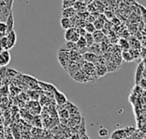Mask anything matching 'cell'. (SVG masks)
Returning <instances> with one entry per match:
<instances>
[{
    "instance_id": "4",
    "label": "cell",
    "mask_w": 146,
    "mask_h": 139,
    "mask_svg": "<svg viewBox=\"0 0 146 139\" xmlns=\"http://www.w3.org/2000/svg\"><path fill=\"white\" fill-rule=\"evenodd\" d=\"M53 97H54V99H55V101H56V104L58 106L65 105L67 103V102H68V99H67L66 96L63 93H62L60 91H58L56 88L53 91Z\"/></svg>"
},
{
    "instance_id": "18",
    "label": "cell",
    "mask_w": 146,
    "mask_h": 139,
    "mask_svg": "<svg viewBox=\"0 0 146 139\" xmlns=\"http://www.w3.org/2000/svg\"><path fill=\"white\" fill-rule=\"evenodd\" d=\"M77 47H78V50H85V48H87V45H86V39L84 37H80L78 41L75 43Z\"/></svg>"
},
{
    "instance_id": "25",
    "label": "cell",
    "mask_w": 146,
    "mask_h": 139,
    "mask_svg": "<svg viewBox=\"0 0 146 139\" xmlns=\"http://www.w3.org/2000/svg\"><path fill=\"white\" fill-rule=\"evenodd\" d=\"M78 1L81 2L85 5H88V4H90V3H92L93 2V0H78Z\"/></svg>"
},
{
    "instance_id": "5",
    "label": "cell",
    "mask_w": 146,
    "mask_h": 139,
    "mask_svg": "<svg viewBox=\"0 0 146 139\" xmlns=\"http://www.w3.org/2000/svg\"><path fill=\"white\" fill-rule=\"evenodd\" d=\"M16 38H17L16 33H15V32L14 30L11 31V32H9L6 35V41H7L6 50H7L12 49V48L15 46V43H16Z\"/></svg>"
},
{
    "instance_id": "24",
    "label": "cell",
    "mask_w": 146,
    "mask_h": 139,
    "mask_svg": "<svg viewBox=\"0 0 146 139\" xmlns=\"http://www.w3.org/2000/svg\"><path fill=\"white\" fill-rule=\"evenodd\" d=\"M0 32L6 33V25L3 21H0Z\"/></svg>"
},
{
    "instance_id": "14",
    "label": "cell",
    "mask_w": 146,
    "mask_h": 139,
    "mask_svg": "<svg viewBox=\"0 0 146 139\" xmlns=\"http://www.w3.org/2000/svg\"><path fill=\"white\" fill-rule=\"evenodd\" d=\"M61 26L62 29H68V28H71L73 27V25H72V22H71V20L70 18H65V17H62L61 19Z\"/></svg>"
},
{
    "instance_id": "15",
    "label": "cell",
    "mask_w": 146,
    "mask_h": 139,
    "mask_svg": "<svg viewBox=\"0 0 146 139\" xmlns=\"http://www.w3.org/2000/svg\"><path fill=\"white\" fill-rule=\"evenodd\" d=\"M118 45L123 50H130V43L126 38H121L119 40V42H118Z\"/></svg>"
},
{
    "instance_id": "9",
    "label": "cell",
    "mask_w": 146,
    "mask_h": 139,
    "mask_svg": "<svg viewBox=\"0 0 146 139\" xmlns=\"http://www.w3.org/2000/svg\"><path fill=\"white\" fill-rule=\"evenodd\" d=\"M73 79L77 81V82H80V83H85V82H88L87 77L86 76V74L83 73V71L80 69L79 70L77 73H75L73 76Z\"/></svg>"
},
{
    "instance_id": "3",
    "label": "cell",
    "mask_w": 146,
    "mask_h": 139,
    "mask_svg": "<svg viewBox=\"0 0 146 139\" xmlns=\"http://www.w3.org/2000/svg\"><path fill=\"white\" fill-rule=\"evenodd\" d=\"M57 56H58V61H59L60 64L66 70L68 64L70 61L69 60V50H67L65 49H62L59 50Z\"/></svg>"
},
{
    "instance_id": "7",
    "label": "cell",
    "mask_w": 146,
    "mask_h": 139,
    "mask_svg": "<svg viewBox=\"0 0 146 139\" xmlns=\"http://www.w3.org/2000/svg\"><path fill=\"white\" fill-rule=\"evenodd\" d=\"M38 88L45 92H53L54 90L56 89V86L52 84H49L46 82H43V81H38Z\"/></svg>"
},
{
    "instance_id": "17",
    "label": "cell",
    "mask_w": 146,
    "mask_h": 139,
    "mask_svg": "<svg viewBox=\"0 0 146 139\" xmlns=\"http://www.w3.org/2000/svg\"><path fill=\"white\" fill-rule=\"evenodd\" d=\"M121 58L124 61L127 62L133 61V56H132V53H131L130 50H123L122 51V54H121Z\"/></svg>"
},
{
    "instance_id": "19",
    "label": "cell",
    "mask_w": 146,
    "mask_h": 139,
    "mask_svg": "<svg viewBox=\"0 0 146 139\" xmlns=\"http://www.w3.org/2000/svg\"><path fill=\"white\" fill-rule=\"evenodd\" d=\"M58 115L61 117L62 120H67L69 117V113L68 112V110L64 108V105H62V109H58Z\"/></svg>"
},
{
    "instance_id": "16",
    "label": "cell",
    "mask_w": 146,
    "mask_h": 139,
    "mask_svg": "<svg viewBox=\"0 0 146 139\" xmlns=\"http://www.w3.org/2000/svg\"><path fill=\"white\" fill-rule=\"evenodd\" d=\"M104 22H105V19L102 20L100 18H96V20L93 22L95 29L96 30H102L104 26Z\"/></svg>"
},
{
    "instance_id": "22",
    "label": "cell",
    "mask_w": 146,
    "mask_h": 139,
    "mask_svg": "<svg viewBox=\"0 0 146 139\" xmlns=\"http://www.w3.org/2000/svg\"><path fill=\"white\" fill-rule=\"evenodd\" d=\"M77 0H63L62 1V9H66V8H69V7H73L74 3Z\"/></svg>"
},
{
    "instance_id": "2",
    "label": "cell",
    "mask_w": 146,
    "mask_h": 139,
    "mask_svg": "<svg viewBox=\"0 0 146 139\" xmlns=\"http://www.w3.org/2000/svg\"><path fill=\"white\" fill-rule=\"evenodd\" d=\"M80 36L79 35V33L76 31L75 27H71L68 28L65 31L64 33V38L67 42H73V43H76L79 39Z\"/></svg>"
},
{
    "instance_id": "23",
    "label": "cell",
    "mask_w": 146,
    "mask_h": 139,
    "mask_svg": "<svg viewBox=\"0 0 146 139\" xmlns=\"http://www.w3.org/2000/svg\"><path fill=\"white\" fill-rule=\"evenodd\" d=\"M108 134H109V131H108V129H106L104 127H101L98 130V135L101 138H104V137L108 136Z\"/></svg>"
},
{
    "instance_id": "21",
    "label": "cell",
    "mask_w": 146,
    "mask_h": 139,
    "mask_svg": "<svg viewBox=\"0 0 146 139\" xmlns=\"http://www.w3.org/2000/svg\"><path fill=\"white\" fill-rule=\"evenodd\" d=\"M84 28H85L86 32H88V33H93V32L96 31V29H95V27H94V25H93V23H92V22H87V23L84 26Z\"/></svg>"
},
{
    "instance_id": "10",
    "label": "cell",
    "mask_w": 146,
    "mask_h": 139,
    "mask_svg": "<svg viewBox=\"0 0 146 139\" xmlns=\"http://www.w3.org/2000/svg\"><path fill=\"white\" fill-rule=\"evenodd\" d=\"M98 57V56H97L92 52H89V51L84 53V55H83V59L86 62H90V63H93V64H95L97 62Z\"/></svg>"
},
{
    "instance_id": "20",
    "label": "cell",
    "mask_w": 146,
    "mask_h": 139,
    "mask_svg": "<svg viewBox=\"0 0 146 139\" xmlns=\"http://www.w3.org/2000/svg\"><path fill=\"white\" fill-rule=\"evenodd\" d=\"M84 38L86 39L87 47H89V46H91V45H92L94 44V39H93V37H92V33L86 32V34L84 36Z\"/></svg>"
},
{
    "instance_id": "1",
    "label": "cell",
    "mask_w": 146,
    "mask_h": 139,
    "mask_svg": "<svg viewBox=\"0 0 146 139\" xmlns=\"http://www.w3.org/2000/svg\"><path fill=\"white\" fill-rule=\"evenodd\" d=\"M145 78V60H142L139 62L137 69H136V73H135V84L136 85H139V83L140 82V80Z\"/></svg>"
},
{
    "instance_id": "11",
    "label": "cell",
    "mask_w": 146,
    "mask_h": 139,
    "mask_svg": "<svg viewBox=\"0 0 146 139\" xmlns=\"http://www.w3.org/2000/svg\"><path fill=\"white\" fill-rule=\"evenodd\" d=\"M92 37H93V39H94V43L100 44V43L104 42L105 35H104V33L101 30H96L92 33Z\"/></svg>"
},
{
    "instance_id": "13",
    "label": "cell",
    "mask_w": 146,
    "mask_h": 139,
    "mask_svg": "<svg viewBox=\"0 0 146 139\" xmlns=\"http://www.w3.org/2000/svg\"><path fill=\"white\" fill-rule=\"evenodd\" d=\"M64 108L68 110V112L69 113V115H75V114H80L79 113V109L77 108V106H75L74 104L69 103V102H67V103L64 105Z\"/></svg>"
},
{
    "instance_id": "12",
    "label": "cell",
    "mask_w": 146,
    "mask_h": 139,
    "mask_svg": "<svg viewBox=\"0 0 146 139\" xmlns=\"http://www.w3.org/2000/svg\"><path fill=\"white\" fill-rule=\"evenodd\" d=\"M76 15V11L74 9V7H69L66 9H62V17L65 18H71Z\"/></svg>"
},
{
    "instance_id": "6",
    "label": "cell",
    "mask_w": 146,
    "mask_h": 139,
    "mask_svg": "<svg viewBox=\"0 0 146 139\" xmlns=\"http://www.w3.org/2000/svg\"><path fill=\"white\" fill-rule=\"evenodd\" d=\"M10 62V54L7 50H2L0 52V67L7 66Z\"/></svg>"
},
{
    "instance_id": "8",
    "label": "cell",
    "mask_w": 146,
    "mask_h": 139,
    "mask_svg": "<svg viewBox=\"0 0 146 139\" xmlns=\"http://www.w3.org/2000/svg\"><path fill=\"white\" fill-rule=\"evenodd\" d=\"M14 23H15V21H14V16H13V13L12 11H10L9 15H8L7 19H6V22H5V25H6V35L13 31V27H14Z\"/></svg>"
}]
</instances>
